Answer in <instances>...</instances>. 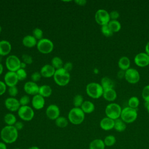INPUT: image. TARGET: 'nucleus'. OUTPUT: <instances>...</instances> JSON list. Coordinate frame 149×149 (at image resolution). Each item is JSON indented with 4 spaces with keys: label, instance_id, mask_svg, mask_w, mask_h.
Here are the masks:
<instances>
[{
    "label": "nucleus",
    "instance_id": "obj_1",
    "mask_svg": "<svg viewBox=\"0 0 149 149\" xmlns=\"http://www.w3.org/2000/svg\"><path fill=\"white\" fill-rule=\"evenodd\" d=\"M18 130L14 126L6 125L1 130L0 136L2 141L6 144L15 143L18 138Z\"/></svg>",
    "mask_w": 149,
    "mask_h": 149
},
{
    "label": "nucleus",
    "instance_id": "obj_2",
    "mask_svg": "<svg viewBox=\"0 0 149 149\" xmlns=\"http://www.w3.org/2000/svg\"><path fill=\"white\" fill-rule=\"evenodd\" d=\"M68 118L71 123L75 125H80L84 120L85 113L80 108L73 107L69 111Z\"/></svg>",
    "mask_w": 149,
    "mask_h": 149
},
{
    "label": "nucleus",
    "instance_id": "obj_3",
    "mask_svg": "<svg viewBox=\"0 0 149 149\" xmlns=\"http://www.w3.org/2000/svg\"><path fill=\"white\" fill-rule=\"evenodd\" d=\"M53 77L55 83L59 86H66L70 80L69 72L65 70L63 68L56 70Z\"/></svg>",
    "mask_w": 149,
    "mask_h": 149
},
{
    "label": "nucleus",
    "instance_id": "obj_4",
    "mask_svg": "<svg viewBox=\"0 0 149 149\" xmlns=\"http://www.w3.org/2000/svg\"><path fill=\"white\" fill-rule=\"evenodd\" d=\"M86 91L89 97L94 99H98L102 95L104 90L100 83L91 82L86 86Z\"/></svg>",
    "mask_w": 149,
    "mask_h": 149
},
{
    "label": "nucleus",
    "instance_id": "obj_5",
    "mask_svg": "<svg viewBox=\"0 0 149 149\" xmlns=\"http://www.w3.org/2000/svg\"><path fill=\"white\" fill-rule=\"evenodd\" d=\"M122 108L120 106L116 103H111L107 105L105 113L107 117L113 120H116L120 117Z\"/></svg>",
    "mask_w": 149,
    "mask_h": 149
},
{
    "label": "nucleus",
    "instance_id": "obj_6",
    "mask_svg": "<svg viewBox=\"0 0 149 149\" xmlns=\"http://www.w3.org/2000/svg\"><path fill=\"white\" fill-rule=\"evenodd\" d=\"M120 118L126 123H133L137 118V109L129 107H125L122 109Z\"/></svg>",
    "mask_w": 149,
    "mask_h": 149
},
{
    "label": "nucleus",
    "instance_id": "obj_7",
    "mask_svg": "<svg viewBox=\"0 0 149 149\" xmlns=\"http://www.w3.org/2000/svg\"><path fill=\"white\" fill-rule=\"evenodd\" d=\"M54 47L53 42L46 38H43L37 41V48L38 51L44 54L51 53Z\"/></svg>",
    "mask_w": 149,
    "mask_h": 149
},
{
    "label": "nucleus",
    "instance_id": "obj_8",
    "mask_svg": "<svg viewBox=\"0 0 149 149\" xmlns=\"http://www.w3.org/2000/svg\"><path fill=\"white\" fill-rule=\"evenodd\" d=\"M21 61L15 55H9L5 61V65L9 71L16 72L20 68Z\"/></svg>",
    "mask_w": 149,
    "mask_h": 149
},
{
    "label": "nucleus",
    "instance_id": "obj_9",
    "mask_svg": "<svg viewBox=\"0 0 149 149\" xmlns=\"http://www.w3.org/2000/svg\"><path fill=\"white\" fill-rule=\"evenodd\" d=\"M17 115L22 120L30 121L34 116V112L33 109L29 105L20 106L17 111Z\"/></svg>",
    "mask_w": 149,
    "mask_h": 149
},
{
    "label": "nucleus",
    "instance_id": "obj_10",
    "mask_svg": "<svg viewBox=\"0 0 149 149\" xmlns=\"http://www.w3.org/2000/svg\"><path fill=\"white\" fill-rule=\"evenodd\" d=\"M95 20L97 24L101 26L107 25L111 20L109 13L105 9H98L95 14Z\"/></svg>",
    "mask_w": 149,
    "mask_h": 149
},
{
    "label": "nucleus",
    "instance_id": "obj_11",
    "mask_svg": "<svg viewBox=\"0 0 149 149\" xmlns=\"http://www.w3.org/2000/svg\"><path fill=\"white\" fill-rule=\"evenodd\" d=\"M140 74L139 72L134 68H129L125 71V78L126 80L130 84H136L140 80Z\"/></svg>",
    "mask_w": 149,
    "mask_h": 149
},
{
    "label": "nucleus",
    "instance_id": "obj_12",
    "mask_svg": "<svg viewBox=\"0 0 149 149\" xmlns=\"http://www.w3.org/2000/svg\"><path fill=\"white\" fill-rule=\"evenodd\" d=\"M4 104L6 109L11 112L17 111L21 106L19 100L16 99L15 97H11L5 99Z\"/></svg>",
    "mask_w": 149,
    "mask_h": 149
},
{
    "label": "nucleus",
    "instance_id": "obj_13",
    "mask_svg": "<svg viewBox=\"0 0 149 149\" xmlns=\"http://www.w3.org/2000/svg\"><path fill=\"white\" fill-rule=\"evenodd\" d=\"M45 113L48 118L51 120H55L59 116H60L59 108L55 104H51L47 107Z\"/></svg>",
    "mask_w": 149,
    "mask_h": 149
},
{
    "label": "nucleus",
    "instance_id": "obj_14",
    "mask_svg": "<svg viewBox=\"0 0 149 149\" xmlns=\"http://www.w3.org/2000/svg\"><path fill=\"white\" fill-rule=\"evenodd\" d=\"M134 61L137 66L146 67L149 65V55L144 52H140L135 56Z\"/></svg>",
    "mask_w": 149,
    "mask_h": 149
},
{
    "label": "nucleus",
    "instance_id": "obj_15",
    "mask_svg": "<svg viewBox=\"0 0 149 149\" xmlns=\"http://www.w3.org/2000/svg\"><path fill=\"white\" fill-rule=\"evenodd\" d=\"M19 81L16 73L15 72L8 71L4 76V83L9 87L16 86Z\"/></svg>",
    "mask_w": 149,
    "mask_h": 149
},
{
    "label": "nucleus",
    "instance_id": "obj_16",
    "mask_svg": "<svg viewBox=\"0 0 149 149\" xmlns=\"http://www.w3.org/2000/svg\"><path fill=\"white\" fill-rule=\"evenodd\" d=\"M24 91L28 95H35L38 94L39 86L37 84L33 81H28L25 83L23 86Z\"/></svg>",
    "mask_w": 149,
    "mask_h": 149
},
{
    "label": "nucleus",
    "instance_id": "obj_17",
    "mask_svg": "<svg viewBox=\"0 0 149 149\" xmlns=\"http://www.w3.org/2000/svg\"><path fill=\"white\" fill-rule=\"evenodd\" d=\"M31 105L33 108L36 110L41 109L45 105V99L40 94H36L32 98Z\"/></svg>",
    "mask_w": 149,
    "mask_h": 149
},
{
    "label": "nucleus",
    "instance_id": "obj_18",
    "mask_svg": "<svg viewBox=\"0 0 149 149\" xmlns=\"http://www.w3.org/2000/svg\"><path fill=\"white\" fill-rule=\"evenodd\" d=\"M56 69L51 64H45L42 66L40 69L41 76L45 78H49L54 76Z\"/></svg>",
    "mask_w": 149,
    "mask_h": 149
},
{
    "label": "nucleus",
    "instance_id": "obj_19",
    "mask_svg": "<svg viewBox=\"0 0 149 149\" xmlns=\"http://www.w3.org/2000/svg\"><path fill=\"white\" fill-rule=\"evenodd\" d=\"M114 124H115V120L108 117H105L102 118L100 122V127L102 130L105 131L110 130L113 129Z\"/></svg>",
    "mask_w": 149,
    "mask_h": 149
},
{
    "label": "nucleus",
    "instance_id": "obj_20",
    "mask_svg": "<svg viewBox=\"0 0 149 149\" xmlns=\"http://www.w3.org/2000/svg\"><path fill=\"white\" fill-rule=\"evenodd\" d=\"M12 49V45L9 41L3 40L0 41V55L6 56L8 55Z\"/></svg>",
    "mask_w": 149,
    "mask_h": 149
},
{
    "label": "nucleus",
    "instance_id": "obj_21",
    "mask_svg": "<svg viewBox=\"0 0 149 149\" xmlns=\"http://www.w3.org/2000/svg\"><path fill=\"white\" fill-rule=\"evenodd\" d=\"M23 45L27 48H33L37 45V41L33 35H27L22 39Z\"/></svg>",
    "mask_w": 149,
    "mask_h": 149
},
{
    "label": "nucleus",
    "instance_id": "obj_22",
    "mask_svg": "<svg viewBox=\"0 0 149 149\" xmlns=\"http://www.w3.org/2000/svg\"><path fill=\"white\" fill-rule=\"evenodd\" d=\"M102 96L108 101H113L117 98V94L113 88L104 90Z\"/></svg>",
    "mask_w": 149,
    "mask_h": 149
},
{
    "label": "nucleus",
    "instance_id": "obj_23",
    "mask_svg": "<svg viewBox=\"0 0 149 149\" xmlns=\"http://www.w3.org/2000/svg\"><path fill=\"white\" fill-rule=\"evenodd\" d=\"M80 108L84 113H91L95 109L94 104L90 101H84Z\"/></svg>",
    "mask_w": 149,
    "mask_h": 149
},
{
    "label": "nucleus",
    "instance_id": "obj_24",
    "mask_svg": "<svg viewBox=\"0 0 149 149\" xmlns=\"http://www.w3.org/2000/svg\"><path fill=\"white\" fill-rule=\"evenodd\" d=\"M52 93V88L47 84H44L41 86H39L38 94L43 97L44 98L49 97Z\"/></svg>",
    "mask_w": 149,
    "mask_h": 149
},
{
    "label": "nucleus",
    "instance_id": "obj_25",
    "mask_svg": "<svg viewBox=\"0 0 149 149\" xmlns=\"http://www.w3.org/2000/svg\"><path fill=\"white\" fill-rule=\"evenodd\" d=\"M130 61L127 56H122L118 61V66L119 68L123 71H126L130 68Z\"/></svg>",
    "mask_w": 149,
    "mask_h": 149
},
{
    "label": "nucleus",
    "instance_id": "obj_26",
    "mask_svg": "<svg viewBox=\"0 0 149 149\" xmlns=\"http://www.w3.org/2000/svg\"><path fill=\"white\" fill-rule=\"evenodd\" d=\"M105 147L104 140L100 139L93 140L89 144V149H105Z\"/></svg>",
    "mask_w": 149,
    "mask_h": 149
},
{
    "label": "nucleus",
    "instance_id": "obj_27",
    "mask_svg": "<svg viewBox=\"0 0 149 149\" xmlns=\"http://www.w3.org/2000/svg\"><path fill=\"white\" fill-rule=\"evenodd\" d=\"M103 90L113 88L114 82L113 81L108 77H104L101 80V83Z\"/></svg>",
    "mask_w": 149,
    "mask_h": 149
},
{
    "label": "nucleus",
    "instance_id": "obj_28",
    "mask_svg": "<svg viewBox=\"0 0 149 149\" xmlns=\"http://www.w3.org/2000/svg\"><path fill=\"white\" fill-rule=\"evenodd\" d=\"M3 120L6 125L8 126H14L17 122L16 116L12 113H6L3 117Z\"/></svg>",
    "mask_w": 149,
    "mask_h": 149
},
{
    "label": "nucleus",
    "instance_id": "obj_29",
    "mask_svg": "<svg viewBox=\"0 0 149 149\" xmlns=\"http://www.w3.org/2000/svg\"><path fill=\"white\" fill-rule=\"evenodd\" d=\"M126 128V123L124 122L120 118L115 120L113 129H115V130H116L118 132H122L125 130Z\"/></svg>",
    "mask_w": 149,
    "mask_h": 149
},
{
    "label": "nucleus",
    "instance_id": "obj_30",
    "mask_svg": "<svg viewBox=\"0 0 149 149\" xmlns=\"http://www.w3.org/2000/svg\"><path fill=\"white\" fill-rule=\"evenodd\" d=\"M56 70L62 68L63 66V62L62 59L58 56H54L51 59V64Z\"/></svg>",
    "mask_w": 149,
    "mask_h": 149
},
{
    "label": "nucleus",
    "instance_id": "obj_31",
    "mask_svg": "<svg viewBox=\"0 0 149 149\" xmlns=\"http://www.w3.org/2000/svg\"><path fill=\"white\" fill-rule=\"evenodd\" d=\"M55 123L56 126L60 128H65L68 125L69 120L64 116H59L55 120Z\"/></svg>",
    "mask_w": 149,
    "mask_h": 149
},
{
    "label": "nucleus",
    "instance_id": "obj_32",
    "mask_svg": "<svg viewBox=\"0 0 149 149\" xmlns=\"http://www.w3.org/2000/svg\"><path fill=\"white\" fill-rule=\"evenodd\" d=\"M110 29L112 31L113 33L118 32L121 29V24L120 22L118 20H110L108 24Z\"/></svg>",
    "mask_w": 149,
    "mask_h": 149
},
{
    "label": "nucleus",
    "instance_id": "obj_33",
    "mask_svg": "<svg viewBox=\"0 0 149 149\" xmlns=\"http://www.w3.org/2000/svg\"><path fill=\"white\" fill-rule=\"evenodd\" d=\"M83 97L80 94H76L73 99V104L74 107L80 108L83 103Z\"/></svg>",
    "mask_w": 149,
    "mask_h": 149
},
{
    "label": "nucleus",
    "instance_id": "obj_34",
    "mask_svg": "<svg viewBox=\"0 0 149 149\" xmlns=\"http://www.w3.org/2000/svg\"><path fill=\"white\" fill-rule=\"evenodd\" d=\"M140 101L139 98L136 96H133L130 97L128 100V105L129 107L136 109L139 107Z\"/></svg>",
    "mask_w": 149,
    "mask_h": 149
},
{
    "label": "nucleus",
    "instance_id": "obj_35",
    "mask_svg": "<svg viewBox=\"0 0 149 149\" xmlns=\"http://www.w3.org/2000/svg\"><path fill=\"white\" fill-rule=\"evenodd\" d=\"M116 141V138L113 135H108L106 136L104 140V142L105 146H108V147H111L113 146L115 144Z\"/></svg>",
    "mask_w": 149,
    "mask_h": 149
},
{
    "label": "nucleus",
    "instance_id": "obj_36",
    "mask_svg": "<svg viewBox=\"0 0 149 149\" xmlns=\"http://www.w3.org/2000/svg\"><path fill=\"white\" fill-rule=\"evenodd\" d=\"M101 31L102 34L107 37H109L111 36H112L113 34V33L112 32V31L110 29V28L109 27L108 25H105V26H101Z\"/></svg>",
    "mask_w": 149,
    "mask_h": 149
},
{
    "label": "nucleus",
    "instance_id": "obj_37",
    "mask_svg": "<svg viewBox=\"0 0 149 149\" xmlns=\"http://www.w3.org/2000/svg\"><path fill=\"white\" fill-rule=\"evenodd\" d=\"M33 36L36 39V40H41L43 38V31L42 30L36 27L33 30Z\"/></svg>",
    "mask_w": 149,
    "mask_h": 149
},
{
    "label": "nucleus",
    "instance_id": "obj_38",
    "mask_svg": "<svg viewBox=\"0 0 149 149\" xmlns=\"http://www.w3.org/2000/svg\"><path fill=\"white\" fill-rule=\"evenodd\" d=\"M16 73L19 80H24L27 77V74L26 70L24 69L20 68L16 72Z\"/></svg>",
    "mask_w": 149,
    "mask_h": 149
},
{
    "label": "nucleus",
    "instance_id": "obj_39",
    "mask_svg": "<svg viewBox=\"0 0 149 149\" xmlns=\"http://www.w3.org/2000/svg\"><path fill=\"white\" fill-rule=\"evenodd\" d=\"M141 95L146 102H149V85H147L143 88Z\"/></svg>",
    "mask_w": 149,
    "mask_h": 149
},
{
    "label": "nucleus",
    "instance_id": "obj_40",
    "mask_svg": "<svg viewBox=\"0 0 149 149\" xmlns=\"http://www.w3.org/2000/svg\"><path fill=\"white\" fill-rule=\"evenodd\" d=\"M19 101L21 106H26V105H28V104L30 101V99L29 95H24L20 97Z\"/></svg>",
    "mask_w": 149,
    "mask_h": 149
},
{
    "label": "nucleus",
    "instance_id": "obj_41",
    "mask_svg": "<svg viewBox=\"0 0 149 149\" xmlns=\"http://www.w3.org/2000/svg\"><path fill=\"white\" fill-rule=\"evenodd\" d=\"M8 92L11 97H15L17 95L19 91H18L17 87L16 86H12V87H9L8 90Z\"/></svg>",
    "mask_w": 149,
    "mask_h": 149
},
{
    "label": "nucleus",
    "instance_id": "obj_42",
    "mask_svg": "<svg viewBox=\"0 0 149 149\" xmlns=\"http://www.w3.org/2000/svg\"><path fill=\"white\" fill-rule=\"evenodd\" d=\"M22 62L28 65L31 64L33 62V58L31 57V55L27 54H24L22 55Z\"/></svg>",
    "mask_w": 149,
    "mask_h": 149
},
{
    "label": "nucleus",
    "instance_id": "obj_43",
    "mask_svg": "<svg viewBox=\"0 0 149 149\" xmlns=\"http://www.w3.org/2000/svg\"><path fill=\"white\" fill-rule=\"evenodd\" d=\"M42 76L39 72H34L31 74V81L36 83L37 81H38L40 80Z\"/></svg>",
    "mask_w": 149,
    "mask_h": 149
},
{
    "label": "nucleus",
    "instance_id": "obj_44",
    "mask_svg": "<svg viewBox=\"0 0 149 149\" xmlns=\"http://www.w3.org/2000/svg\"><path fill=\"white\" fill-rule=\"evenodd\" d=\"M109 16L112 20H117L119 17V13L117 10H112L109 13Z\"/></svg>",
    "mask_w": 149,
    "mask_h": 149
},
{
    "label": "nucleus",
    "instance_id": "obj_45",
    "mask_svg": "<svg viewBox=\"0 0 149 149\" xmlns=\"http://www.w3.org/2000/svg\"><path fill=\"white\" fill-rule=\"evenodd\" d=\"M6 85L4 83V81H2L0 80V95H3L6 91Z\"/></svg>",
    "mask_w": 149,
    "mask_h": 149
},
{
    "label": "nucleus",
    "instance_id": "obj_46",
    "mask_svg": "<svg viewBox=\"0 0 149 149\" xmlns=\"http://www.w3.org/2000/svg\"><path fill=\"white\" fill-rule=\"evenodd\" d=\"M63 68L65 70H66L67 72H69L70 70H72V68H73V64H72V63H71L70 62H66V63L63 65Z\"/></svg>",
    "mask_w": 149,
    "mask_h": 149
},
{
    "label": "nucleus",
    "instance_id": "obj_47",
    "mask_svg": "<svg viewBox=\"0 0 149 149\" xmlns=\"http://www.w3.org/2000/svg\"><path fill=\"white\" fill-rule=\"evenodd\" d=\"M14 127L19 131V130H20L23 129V128L24 127V124L22 122L17 121L15 123V124L14 125Z\"/></svg>",
    "mask_w": 149,
    "mask_h": 149
},
{
    "label": "nucleus",
    "instance_id": "obj_48",
    "mask_svg": "<svg viewBox=\"0 0 149 149\" xmlns=\"http://www.w3.org/2000/svg\"><path fill=\"white\" fill-rule=\"evenodd\" d=\"M74 2L80 6H84L87 3L86 0H75Z\"/></svg>",
    "mask_w": 149,
    "mask_h": 149
},
{
    "label": "nucleus",
    "instance_id": "obj_49",
    "mask_svg": "<svg viewBox=\"0 0 149 149\" xmlns=\"http://www.w3.org/2000/svg\"><path fill=\"white\" fill-rule=\"evenodd\" d=\"M125 71H123V70H120L118 72V76L119 78H120V76H121V78H122L123 77H125Z\"/></svg>",
    "mask_w": 149,
    "mask_h": 149
},
{
    "label": "nucleus",
    "instance_id": "obj_50",
    "mask_svg": "<svg viewBox=\"0 0 149 149\" xmlns=\"http://www.w3.org/2000/svg\"><path fill=\"white\" fill-rule=\"evenodd\" d=\"M0 149H7L6 143L3 142H0Z\"/></svg>",
    "mask_w": 149,
    "mask_h": 149
},
{
    "label": "nucleus",
    "instance_id": "obj_51",
    "mask_svg": "<svg viewBox=\"0 0 149 149\" xmlns=\"http://www.w3.org/2000/svg\"><path fill=\"white\" fill-rule=\"evenodd\" d=\"M145 51L146 53L149 55V41L146 44V47H145Z\"/></svg>",
    "mask_w": 149,
    "mask_h": 149
},
{
    "label": "nucleus",
    "instance_id": "obj_52",
    "mask_svg": "<svg viewBox=\"0 0 149 149\" xmlns=\"http://www.w3.org/2000/svg\"><path fill=\"white\" fill-rule=\"evenodd\" d=\"M144 106H145L148 113H149V102H146L144 104Z\"/></svg>",
    "mask_w": 149,
    "mask_h": 149
},
{
    "label": "nucleus",
    "instance_id": "obj_53",
    "mask_svg": "<svg viewBox=\"0 0 149 149\" xmlns=\"http://www.w3.org/2000/svg\"><path fill=\"white\" fill-rule=\"evenodd\" d=\"M26 63H25L23 62H21V64H20V68L21 69H25V68H26Z\"/></svg>",
    "mask_w": 149,
    "mask_h": 149
},
{
    "label": "nucleus",
    "instance_id": "obj_54",
    "mask_svg": "<svg viewBox=\"0 0 149 149\" xmlns=\"http://www.w3.org/2000/svg\"><path fill=\"white\" fill-rule=\"evenodd\" d=\"M3 70V66L1 63H0V75L2 74Z\"/></svg>",
    "mask_w": 149,
    "mask_h": 149
},
{
    "label": "nucleus",
    "instance_id": "obj_55",
    "mask_svg": "<svg viewBox=\"0 0 149 149\" xmlns=\"http://www.w3.org/2000/svg\"><path fill=\"white\" fill-rule=\"evenodd\" d=\"M27 149H40V148L37 146H31V147H30L29 148H28Z\"/></svg>",
    "mask_w": 149,
    "mask_h": 149
},
{
    "label": "nucleus",
    "instance_id": "obj_56",
    "mask_svg": "<svg viewBox=\"0 0 149 149\" xmlns=\"http://www.w3.org/2000/svg\"><path fill=\"white\" fill-rule=\"evenodd\" d=\"M1 31H2V27L0 26V33H1Z\"/></svg>",
    "mask_w": 149,
    "mask_h": 149
},
{
    "label": "nucleus",
    "instance_id": "obj_57",
    "mask_svg": "<svg viewBox=\"0 0 149 149\" xmlns=\"http://www.w3.org/2000/svg\"><path fill=\"white\" fill-rule=\"evenodd\" d=\"M13 149H20V148H13Z\"/></svg>",
    "mask_w": 149,
    "mask_h": 149
},
{
    "label": "nucleus",
    "instance_id": "obj_58",
    "mask_svg": "<svg viewBox=\"0 0 149 149\" xmlns=\"http://www.w3.org/2000/svg\"><path fill=\"white\" fill-rule=\"evenodd\" d=\"M148 66H149V65H148Z\"/></svg>",
    "mask_w": 149,
    "mask_h": 149
}]
</instances>
